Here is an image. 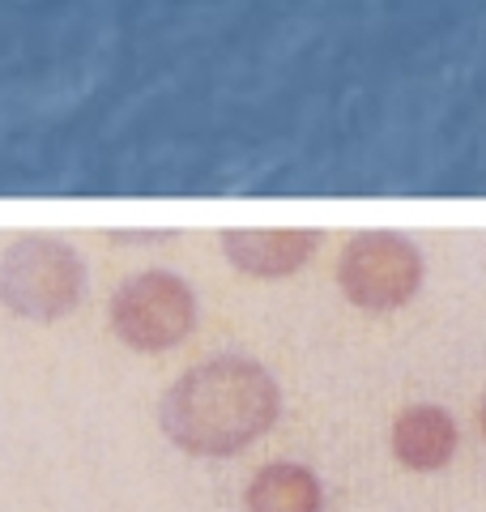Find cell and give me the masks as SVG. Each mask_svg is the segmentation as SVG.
<instances>
[{"label":"cell","mask_w":486,"mask_h":512,"mask_svg":"<svg viewBox=\"0 0 486 512\" xmlns=\"http://www.w3.org/2000/svg\"><path fill=\"white\" fill-rule=\"evenodd\" d=\"M111 329L133 350H171L197 329V295L171 269H141L111 295Z\"/></svg>","instance_id":"obj_4"},{"label":"cell","mask_w":486,"mask_h":512,"mask_svg":"<svg viewBox=\"0 0 486 512\" xmlns=\"http://www.w3.org/2000/svg\"><path fill=\"white\" fill-rule=\"evenodd\" d=\"M86 261L64 239L22 235L0 256V303L26 320H60L86 295Z\"/></svg>","instance_id":"obj_2"},{"label":"cell","mask_w":486,"mask_h":512,"mask_svg":"<svg viewBox=\"0 0 486 512\" xmlns=\"http://www.w3.org/2000/svg\"><path fill=\"white\" fill-rule=\"evenodd\" d=\"M320 244H324V235L307 231V227H243V231L222 235L226 261L248 278L299 274V269L316 256Z\"/></svg>","instance_id":"obj_5"},{"label":"cell","mask_w":486,"mask_h":512,"mask_svg":"<svg viewBox=\"0 0 486 512\" xmlns=\"http://www.w3.org/2000/svg\"><path fill=\"white\" fill-rule=\"evenodd\" d=\"M282 410L278 380L256 359L214 355L188 367L162 397V431L197 457H226L261 440Z\"/></svg>","instance_id":"obj_1"},{"label":"cell","mask_w":486,"mask_h":512,"mask_svg":"<svg viewBox=\"0 0 486 512\" xmlns=\"http://www.w3.org/2000/svg\"><path fill=\"white\" fill-rule=\"evenodd\" d=\"M320 504V478L295 461H273L248 483V512H320Z\"/></svg>","instance_id":"obj_7"},{"label":"cell","mask_w":486,"mask_h":512,"mask_svg":"<svg viewBox=\"0 0 486 512\" xmlns=\"http://www.w3.org/2000/svg\"><path fill=\"white\" fill-rule=\"evenodd\" d=\"M478 423H482V436H486V397H482V406H478Z\"/></svg>","instance_id":"obj_8"},{"label":"cell","mask_w":486,"mask_h":512,"mask_svg":"<svg viewBox=\"0 0 486 512\" xmlns=\"http://www.w3.org/2000/svg\"><path fill=\"white\" fill-rule=\"evenodd\" d=\"M457 453V419L440 406H410L393 423V457L405 470H444Z\"/></svg>","instance_id":"obj_6"},{"label":"cell","mask_w":486,"mask_h":512,"mask_svg":"<svg viewBox=\"0 0 486 512\" xmlns=\"http://www.w3.org/2000/svg\"><path fill=\"white\" fill-rule=\"evenodd\" d=\"M423 286V252L401 231H359L337 256V291L363 312L405 308Z\"/></svg>","instance_id":"obj_3"}]
</instances>
